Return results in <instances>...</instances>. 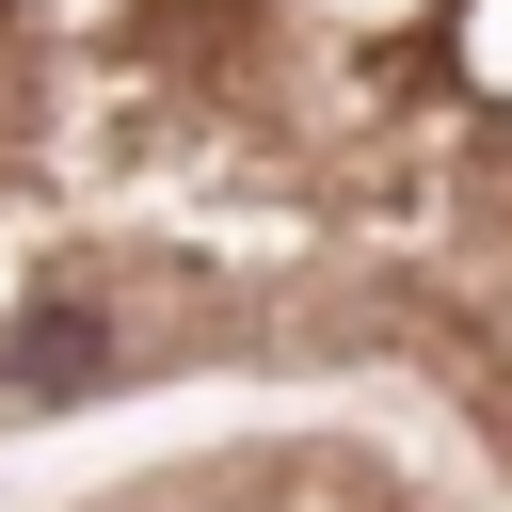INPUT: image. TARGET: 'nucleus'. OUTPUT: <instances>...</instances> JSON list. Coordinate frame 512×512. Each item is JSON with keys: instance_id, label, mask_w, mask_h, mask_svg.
I'll return each instance as SVG.
<instances>
[{"instance_id": "nucleus-1", "label": "nucleus", "mask_w": 512, "mask_h": 512, "mask_svg": "<svg viewBox=\"0 0 512 512\" xmlns=\"http://www.w3.org/2000/svg\"><path fill=\"white\" fill-rule=\"evenodd\" d=\"M176 384H416L512 496V0H0V448Z\"/></svg>"}, {"instance_id": "nucleus-2", "label": "nucleus", "mask_w": 512, "mask_h": 512, "mask_svg": "<svg viewBox=\"0 0 512 512\" xmlns=\"http://www.w3.org/2000/svg\"><path fill=\"white\" fill-rule=\"evenodd\" d=\"M48 512H480L448 464H416L400 432H352V416H256V432H192V448H144Z\"/></svg>"}]
</instances>
